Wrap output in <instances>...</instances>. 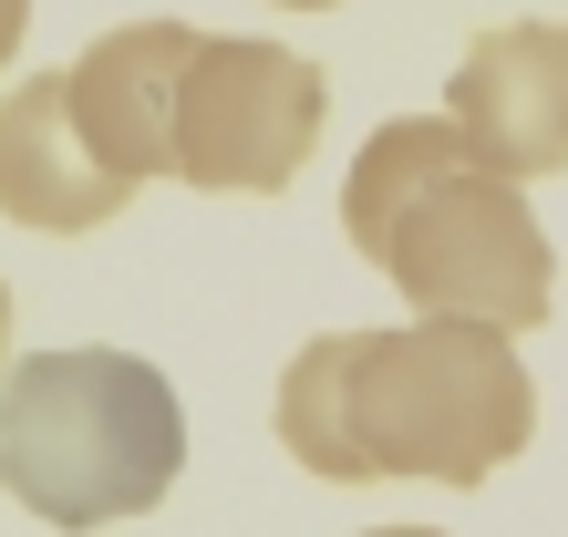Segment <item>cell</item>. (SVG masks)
<instances>
[{
  "label": "cell",
  "instance_id": "cell-9",
  "mask_svg": "<svg viewBox=\"0 0 568 537\" xmlns=\"http://www.w3.org/2000/svg\"><path fill=\"white\" fill-rule=\"evenodd\" d=\"M0 373H11V280H0Z\"/></svg>",
  "mask_w": 568,
  "mask_h": 537
},
{
  "label": "cell",
  "instance_id": "cell-10",
  "mask_svg": "<svg viewBox=\"0 0 568 537\" xmlns=\"http://www.w3.org/2000/svg\"><path fill=\"white\" fill-rule=\"evenodd\" d=\"M373 537H445V527H373Z\"/></svg>",
  "mask_w": 568,
  "mask_h": 537
},
{
  "label": "cell",
  "instance_id": "cell-1",
  "mask_svg": "<svg viewBox=\"0 0 568 537\" xmlns=\"http://www.w3.org/2000/svg\"><path fill=\"white\" fill-rule=\"evenodd\" d=\"M538 434V383L517 331L414 321V331H321L280 373V445L321 486H486Z\"/></svg>",
  "mask_w": 568,
  "mask_h": 537
},
{
  "label": "cell",
  "instance_id": "cell-5",
  "mask_svg": "<svg viewBox=\"0 0 568 537\" xmlns=\"http://www.w3.org/2000/svg\"><path fill=\"white\" fill-rule=\"evenodd\" d=\"M445 124L507 176H558L568 165V21H496L465 42L445 83Z\"/></svg>",
  "mask_w": 568,
  "mask_h": 537
},
{
  "label": "cell",
  "instance_id": "cell-2",
  "mask_svg": "<svg viewBox=\"0 0 568 537\" xmlns=\"http://www.w3.org/2000/svg\"><path fill=\"white\" fill-rule=\"evenodd\" d=\"M342 239L414 300V321L538 331L558 311V259L507 165H486L445 114H393L342 176Z\"/></svg>",
  "mask_w": 568,
  "mask_h": 537
},
{
  "label": "cell",
  "instance_id": "cell-8",
  "mask_svg": "<svg viewBox=\"0 0 568 537\" xmlns=\"http://www.w3.org/2000/svg\"><path fill=\"white\" fill-rule=\"evenodd\" d=\"M21 31H31V0H0V62L21 52Z\"/></svg>",
  "mask_w": 568,
  "mask_h": 537
},
{
  "label": "cell",
  "instance_id": "cell-7",
  "mask_svg": "<svg viewBox=\"0 0 568 537\" xmlns=\"http://www.w3.org/2000/svg\"><path fill=\"white\" fill-rule=\"evenodd\" d=\"M124 196L135 186L93 155L62 73H31L21 93H0V217L42 227V239H83V227L124 217Z\"/></svg>",
  "mask_w": 568,
  "mask_h": 537
},
{
  "label": "cell",
  "instance_id": "cell-3",
  "mask_svg": "<svg viewBox=\"0 0 568 537\" xmlns=\"http://www.w3.org/2000/svg\"><path fill=\"white\" fill-rule=\"evenodd\" d=\"M186 465V414L155 362L83 342L0 373V496H21L42 527L93 537L165 507Z\"/></svg>",
  "mask_w": 568,
  "mask_h": 537
},
{
  "label": "cell",
  "instance_id": "cell-4",
  "mask_svg": "<svg viewBox=\"0 0 568 537\" xmlns=\"http://www.w3.org/2000/svg\"><path fill=\"white\" fill-rule=\"evenodd\" d=\"M331 124V83L290 42H239V31H196L176 62V186L207 196H280L300 186Z\"/></svg>",
  "mask_w": 568,
  "mask_h": 537
},
{
  "label": "cell",
  "instance_id": "cell-6",
  "mask_svg": "<svg viewBox=\"0 0 568 537\" xmlns=\"http://www.w3.org/2000/svg\"><path fill=\"white\" fill-rule=\"evenodd\" d=\"M186 42H196V21H124L104 42H83L73 73H62L73 124L93 134V155L124 186L176 165V62H186Z\"/></svg>",
  "mask_w": 568,
  "mask_h": 537
},
{
  "label": "cell",
  "instance_id": "cell-11",
  "mask_svg": "<svg viewBox=\"0 0 568 537\" xmlns=\"http://www.w3.org/2000/svg\"><path fill=\"white\" fill-rule=\"evenodd\" d=\"M280 11H331V0H280Z\"/></svg>",
  "mask_w": 568,
  "mask_h": 537
}]
</instances>
